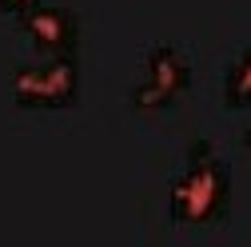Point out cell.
I'll use <instances>...</instances> for the list:
<instances>
[{
    "label": "cell",
    "instance_id": "52a82bcc",
    "mask_svg": "<svg viewBox=\"0 0 251 247\" xmlns=\"http://www.w3.org/2000/svg\"><path fill=\"white\" fill-rule=\"evenodd\" d=\"M243 144H247V148H251V128H243Z\"/></svg>",
    "mask_w": 251,
    "mask_h": 247
},
{
    "label": "cell",
    "instance_id": "6da1fadb",
    "mask_svg": "<svg viewBox=\"0 0 251 247\" xmlns=\"http://www.w3.org/2000/svg\"><path fill=\"white\" fill-rule=\"evenodd\" d=\"M227 196H231V175H227V164L219 160L215 144L211 140H192L187 144L183 175L168 192L172 220H179V223H215L227 207Z\"/></svg>",
    "mask_w": 251,
    "mask_h": 247
},
{
    "label": "cell",
    "instance_id": "8992f818",
    "mask_svg": "<svg viewBox=\"0 0 251 247\" xmlns=\"http://www.w3.org/2000/svg\"><path fill=\"white\" fill-rule=\"evenodd\" d=\"M32 4H36V0H0V8H4V12H16V16H20L24 8H32Z\"/></svg>",
    "mask_w": 251,
    "mask_h": 247
},
{
    "label": "cell",
    "instance_id": "277c9868",
    "mask_svg": "<svg viewBox=\"0 0 251 247\" xmlns=\"http://www.w3.org/2000/svg\"><path fill=\"white\" fill-rule=\"evenodd\" d=\"M20 28L44 56H76L80 48V16L64 4H36L20 12Z\"/></svg>",
    "mask_w": 251,
    "mask_h": 247
},
{
    "label": "cell",
    "instance_id": "7a4b0ae2",
    "mask_svg": "<svg viewBox=\"0 0 251 247\" xmlns=\"http://www.w3.org/2000/svg\"><path fill=\"white\" fill-rule=\"evenodd\" d=\"M12 100L20 108H68L80 96V64L76 56H44L8 72Z\"/></svg>",
    "mask_w": 251,
    "mask_h": 247
},
{
    "label": "cell",
    "instance_id": "3957f363",
    "mask_svg": "<svg viewBox=\"0 0 251 247\" xmlns=\"http://www.w3.org/2000/svg\"><path fill=\"white\" fill-rule=\"evenodd\" d=\"M187 84H192V60L183 56V48L160 40V44L144 48V76H140V84H132L128 100L140 112H160L176 96H183Z\"/></svg>",
    "mask_w": 251,
    "mask_h": 247
},
{
    "label": "cell",
    "instance_id": "5b68a950",
    "mask_svg": "<svg viewBox=\"0 0 251 247\" xmlns=\"http://www.w3.org/2000/svg\"><path fill=\"white\" fill-rule=\"evenodd\" d=\"M224 100L227 108H251V44L235 52L224 72Z\"/></svg>",
    "mask_w": 251,
    "mask_h": 247
}]
</instances>
